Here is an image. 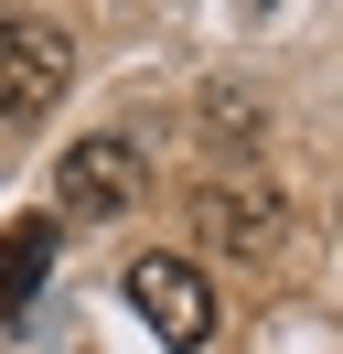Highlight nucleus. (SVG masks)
I'll return each instance as SVG.
<instances>
[{"label":"nucleus","mask_w":343,"mask_h":354,"mask_svg":"<svg viewBox=\"0 0 343 354\" xmlns=\"http://www.w3.org/2000/svg\"><path fill=\"white\" fill-rule=\"evenodd\" d=\"M129 311H140L150 333H161L172 354H204L214 344V322H225V301H214V279H204V258H183V247H150V258H129Z\"/></svg>","instance_id":"f257e3e1"},{"label":"nucleus","mask_w":343,"mask_h":354,"mask_svg":"<svg viewBox=\"0 0 343 354\" xmlns=\"http://www.w3.org/2000/svg\"><path fill=\"white\" fill-rule=\"evenodd\" d=\"M64 86H75V32L43 22V11L0 22V118H11V129H33V118H54Z\"/></svg>","instance_id":"f03ea898"},{"label":"nucleus","mask_w":343,"mask_h":354,"mask_svg":"<svg viewBox=\"0 0 343 354\" xmlns=\"http://www.w3.org/2000/svg\"><path fill=\"white\" fill-rule=\"evenodd\" d=\"M54 204H64L75 225L129 215V204H140V151H129V140H75V151L54 161Z\"/></svg>","instance_id":"7ed1b4c3"},{"label":"nucleus","mask_w":343,"mask_h":354,"mask_svg":"<svg viewBox=\"0 0 343 354\" xmlns=\"http://www.w3.org/2000/svg\"><path fill=\"white\" fill-rule=\"evenodd\" d=\"M193 215H204V247H236V258H268L279 247V194L268 183H204Z\"/></svg>","instance_id":"20e7f679"},{"label":"nucleus","mask_w":343,"mask_h":354,"mask_svg":"<svg viewBox=\"0 0 343 354\" xmlns=\"http://www.w3.org/2000/svg\"><path fill=\"white\" fill-rule=\"evenodd\" d=\"M43 268H54V225H43V215H21L11 236H0V322H11V311L43 290Z\"/></svg>","instance_id":"39448f33"},{"label":"nucleus","mask_w":343,"mask_h":354,"mask_svg":"<svg viewBox=\"0 0 343 354\" xmlns=\"http://www.w3.org/2000/svg\"><path fill=\"white\" fill-rule=\"evenodd\" d=\"M0 22H11V11H0Z\"/></svg>","instance_id":"423d86ee"}]
</instances>
